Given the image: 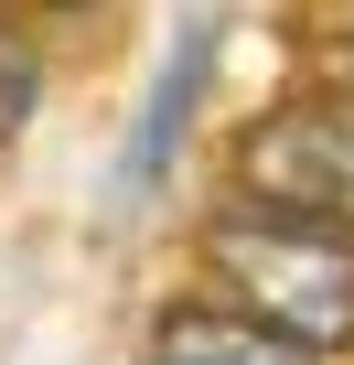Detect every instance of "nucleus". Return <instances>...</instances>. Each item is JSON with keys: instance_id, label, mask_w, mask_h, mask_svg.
Here are the masks:
<instances>
[{"instance_id": "obj_1", "label": "nucleus", "mask_w": 354, "mask_h": 365, "mask_svg": "<svg viewBox=\"0 0 354 365\" xmlns=\"http://www.w3.org/2000/svg\"><path fill=\"white\" fill-rule=\"evenodd\" d=\"M204 269L226 279V301L269 333H290L301 354L354 344V237L322 215H279V205H226L204 226Z\"/></svg>"}, {"instance_id": "obj_2", "label": "nucleus", "mask_w": 354, "mask_h": 365, "mask_svg": "<svg viewBox=\"0 0 354 365\" xmlns=\"http://www.w3.org/2000/svg\"><path fill=\"white\" fill-rule=\"evenodd\" d=\"M247 172V205H279V215H322L354 237V97H301V108H269L236 150Z\"/></svg>"}, {"instance_id": "obj_5", "label": "nucleus", "mask_w": 354, "mask_h": 365, "mask_svg": "<svg viewBox=\"0 0 354 365\" xmlns=\"http://www.w3.org/2000/svg\"><path fill=\"white\" fill-rule=\"evenodd\" d=\"M33 11H76V0H33Z\"/></svg>"}, {"instance_id": "obj_3", "label": "nucleus", "mask_w": 354, "mask_h": 365, "mask_svg": "<svg viewBox=\"0 0 354 365\" xmlns=\"http://www.w3.org/2000/svg\"><path fill=\"white\" fill-rule=\"evenodd\" d=\"M150 365H322V354H301L290 333L247 322L236 301H172L150 322Z\"/></svg>"}, {"instance_id": "obj_4", "label": "nucleus", "mask_w": 354, "mask_h": 365, "mask_svg": "<svg viewBox=\"0 0 354 365\" xmlns=\"http://www.w3.org/2000/svg\"><path fill=\"white\" fill-rule=\"evenodd\" d=\"M204 76H215V22H194L183 43H172V65H161V86H150V118H140V140H129V161H118V182H150V172L172 161V140H183Z\"/></svg>"}]
</instances>
